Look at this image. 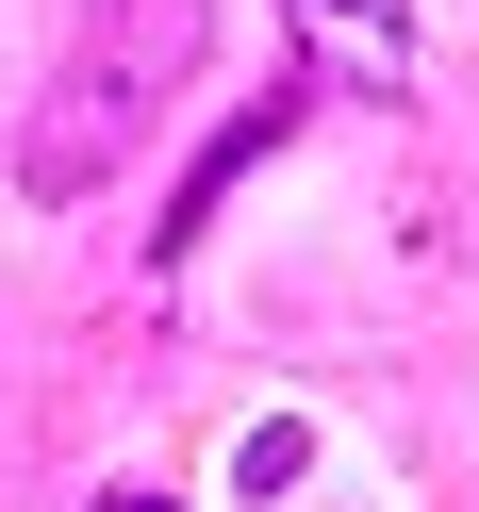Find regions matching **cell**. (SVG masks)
I'll return each instance as SVG.
<instances>
[{
  "label": "cell",
  "instance_id": "1",
  "mask_svg": "<svg viewBox=\"0 0 479 512\" xmlns=\"http://www.w3.org/2000/svg\"><path fill=\"white\" fill-rule=\"evenodd\" d=\"M199 50H215V0H100V17H83V50L50 67V116L17 133V182H34V199H83V182L133 149V116L166 100Z\"/></svg>",
  "mask_w": 479,
  "mask_h": 512
},
{
  "label": "cell",
  "instance_id": "2",
  "mask_svg": "<svg viewBox=\"0 0 479 512\" xmlns=\"http://www.w3.org/2000/svg\"><path fill=\"white\" fill-rule=\"evenodd\" d=\"M298 116H314V83H265V100H248V116H232V133H215V149H199V166H182V199H166V232H149V265H182V248H199V232H215V199H232V182H248V166H265V149H281V133H298Z\"/></svg>",
  "mask_w": 479,
  "mask_h": 512
},
{
  "label": "cell",
  "instance_id": "3",
  "mask_svg": "<svg viewBox=\"0 0 479 512\" xmlns=\"http://www.w3.org/2000/svg\"><path fill=\"white\" fill-rule=\"evenodd\" d=\"M281 479H314V430H298V413H265V430L232 446V496H281Z\"/></svg>",
  "mask_w": 479,
  "mask_h": 512
},
{
  "label": "cell",
  "instance_id": "4",
  "mask_svg": "<svg viewBox=\"0 0 479 512\" xmlns=\"http://www.w3.org/2000/svg\"><path fill=\"white\" fill-rule=\"evenodd\" d=\"M100 512H182V496H100Z\"/></svg>",
  "mask_w": 479,
  "mask_h": 512
},
{
  "label": "cell",
  "instance_id": "5",
  "mask_svg": "<svg viewBox=\"0 0 479 512\" xmlns=\"http://www.w3.org/2000/svg\"><path fill=\"white\" fill-rule=\"evenodd\" d=\"M331 17H397V0H331Z\"/></svg>",
  "mask_w": 479,
  "mask_h": 512
}]
</instances>
